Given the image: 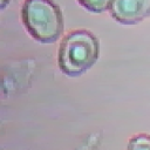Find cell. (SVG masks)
<instances>
[{
  "label": "cell",
  "instance_id": "8992f818",
  "mask_svg": "<svg viewBox=\"0 0 150 150\" xmlns=\"http://www.w3.org/2000/svg\"><path fill=\"white\" fill-rule=\"evenodd\" d=\"M9 2H11V0H0V8H1V9H5L6 6H7Z\"/></svg>",
  "mask_w": 150,
  "mask_h": 150
},
{
  "label": "cell",
  "instance_id": "7a4b0ae2",
  "mask_svg": "<svg viewBox=\"0 0 150 150\" xmlns=\"http://www.w3.org/2000/svg\"><path fill=\"white\" fill-rule=\"evenodd\" d=\"M22 23L30 36L41 43H53L63 33V16L52 0H25Z\"/></svg>",
  "mask_w": 150,
  "mask_h": 150
},
{
  "label": "cell",
  "instance_id": "6da1fadb",
  "mask_svg": "<svg viewBox=\"0 0 150 150\" xmlns=\"http://www.w3.org/2000/svg\"><path fill=\"white\" fill-rule=\"evenodd\" d=\"M100 43L97 38L89 30H71L62 39L57 63L60 70L69 76L75 77L91 68L98 59Z\"/></svg>",
  "mask_w": 150,
  "mask_h": 150
},
{
  "label": "cell",
  "instance_id": "277c9868",
  "mask_svg": "<svg viewBox=\"0 0 150 150\" xmlns=\"http://www.w3.org/2000/svg\"><path fill=\"white\" fill-rule=\"evenodd\" d=\"M79 4L90 13H103L110 8L112 0H77Z\"/></svg>",
  "mask_w": 150,
  "mask_h": 150
},
{
  "label": "cell",
  "instance_id": "3957f363",
  "mask_svg": "<svg viewBox=\"0 0 150 150\" xmlns=\"http://www.w3.org/2000/svg\"><path fill=\"white\" fill-rule=\"evenodd\" d=\"M110 15L122 25H136L150 15V0H112Z\"/></svg>",
  "mask_w": 150,
  "mask_h": 150
},
{
  "label": "cell",
  "instance_id": "5b68a950",
  "mask_svg": "<svg viewBox=\"0 0 150 150\" xmlns=\"http://www.w3.org/2000/svg\"><path fill=\"white\" fill-rule=\"evenodd\" d=\"M128 150H150V135L137 134L129 139Z\"/></svg>",
  "mask_w": 150,
  "mask_h": 150
}]
</instances>
